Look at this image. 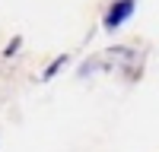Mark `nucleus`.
Returning <instances> with one entry per match:
<instances>
[{
    "label": "nucleus",
    "mask_w": 159,
    "mask_h": 152,
    "mask_svg": "<svg viewBox=\"0 0 159 152\" xmlns=\"http://www.w3.org/2000/svg\"><path fill=\"white\" fill-rule=\"evenodd\" d=\"M130 13H134V0H118V3L108 10V16H105V29H118Z\"/></svg>",
    "instance_id": "1"
}]
</instances>
